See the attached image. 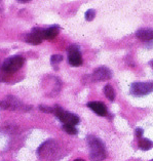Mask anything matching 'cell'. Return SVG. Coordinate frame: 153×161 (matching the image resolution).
Instances as JSON below:
<instances>
[{
	"label": "cell",
	"mask_w": 153,
	"mask_h": 161,
	"mask_svg": "<svg viewBox=\"0 0 153 161\" xmlns=\"http://www.w3.org/2000/svg\"><path fill=\"white\" fill-rule=\"evenodd\" d=\"M74 161H84L83 159H81V158H77V159H75Z\"/></svg>",
	"instance_id": "ffe728a7"
},
{
	"label": "cell",
	"mask_w": 153,
	"mask_h": 161,
	"mask_svg": "<svg viewBox=\"0 0 153 161\" xmlns=\"http://www.w3.org/2000/svg\"><path fill=\"white\" fill-rule=\"evenodd\" d=\"M60 32V27L59 26H52L49 28L42 30V37L43 39H48V40H52V39L56 38V36Z\"/></svg>",
	"instance_id": "8fae6325"
},
{
	"label": "cell",
	"mask_w": 153,
	"mask_h": 161,
	"mask_svg": "<svg viewBox=\"0 0 153 161\" xmlns=\"http://www.w3.org/2000/svg\"><path fill=\"white\" fill-rule=\"evenodd\" d=\"M39 109L41 110L42 112H45V113H54V107H46V106H39Z\"/></svg>",
	"instance_id": "ac0fdd59"
},
{
	"label": "cell",
	"mask_w": 153,
	"mask_h": 161,
	"mask_svg": "<svg viewBox=\"0 0 153 161\" xmlns=\"http://www.w3.org/2000/svg\"><path fill=\"white\" fill-rule=\"evenodd\" d=\"M112 77V72L107 67H99L93 73V78L96 81H105Z\"/></svg>",
	"instance_id": "52a82bcc"
},
{
	"label": "cell",
	"mask_w": 153,
	"mask_h": 161,
	"mask_svg": "<svg viewBox=\"0 0 153 161\" xmlns=\"http://www.w3.org/2000/svg\"><path fill=\"white\" fill-rule=\"evenodd\" d=\"M137 38L142 41L153 40V30L152 29H140L136 32Z\"/></svg>",
	"instance_id": "7c38bea8"
},
{
	"label": "cell",
	"mask_w": 153,
	"mask_h": 161,
	"mask_svg": "<svg viewBox=\"0 0 153 161\" xmlns=\"http://www.w3.org/2000/svg\"><path fill=\"white\" fill-rule=\"evenodd\" d=\"M153 92V82H135L129 87V92L133 96L136 97H142L145 95H148Z\"/></svg>",
	"instance_id": "5b68a950"
},
{
	"label": "cell",
	"mask_w": 153,
	"mask_h": 161,
	"mask_svg": "<svg viewBox=\"0 0 153 161\" xmlns=\"http://www.w3.org/2000/svg\"><path fill=\"white\" fill-rule=\"evenodd\" d=\"M54 114L58 117L61 122L64 123V125H72V126H75V125L79 123V118H78L77 115L66 111V110L61 108L60 106H54Z\"/></svg>",
	"instance_id": "7a4b0ae2"
},
{
	"label": "cell",
	"mask_w": 153,
	"mask_h": 161,
	"mask_svg": "<svg viewBox=\"0 0 153 161\" xmlns=\"http://www.w3.org/2000/svg\"><path fill=\"white\" fill-rule=\"evenodd\" d=\"M63 129H64L67 133H69V135H76L78 132L76 127L72 126V125H63Z\"/></svg>",
	"instance_id": "9a60e30c"
},
{
	"label": "cell",
	"mask_w": 153,
	"mask_h": 161,
	"mask_svg": "<svg viewBox=\"0 0 153 161\" xmlns=\"http://www.w3.org/2000/svg\"><path fill=\"white\" fill-rule=\"evenodd\" d=\"M68 61L69 64L73 67H79L82 65V57L79 48L76 45L70 46L68 49Z\"/></svg>",
	"instance_id": "8992f818"
},
{
	"label": "cell",
	"mask_w": 153,
	"mask_h": 161,
	"mask_svg": "<svg viewBox=\"0 0 153 161\" xmlns=\"http://www.w3.org/2000/svg\"><path fill=\"white\" fill-rule=\"evenodd\" d=\"M152 147H153V143L151 142L150 140H148V139H141L139 141V148L141 149V150L147 151V150H150Z\"/></svg>",
	"instance_id": "5bb4252c"
},
{
	"label": "cell",
	"mask_w": 153,
	"mask_h": 161,
	"mask_svg": "<svg viewBox=\"0 0 153 161\" xmlns=\"http://www.w3.org/2000/svg\"><path fill=\"white\" fill-rule=\"evenodd\" d=\"M43 40L42 37V30L39 28H34L31 33H29L26 36V42L30 43V44L37 45L39 43H41Z\"/></svg>",
	"instance_id": "ba28073f"
},
{
	"label": "cell",
	"mask_w": 153,
	"mask_h": 161,
	"mask_svg": "<svg viewBox=\"0 0 153 161\" xmlns=\"http://www.w3.org/2000/svg\"><path fill=\"white\" fill-rule=\"evenodd\" d=\"M20 106H21L20 101L14 97H7L5 100L0 102V108L4 110H14L20 108Z\"/></svg>",
	"instance_id": "9c48e42d"
},
{
	"label": "cell",
	"mask_w": 153,
	"mask_h": 161,
	"mask_svg": "<svg viewBox=\"0 0 153 161\" xmlns=\"http://www.w3.org/2000/svg\"><path fill=\"white\" fill-rule=\"evenodd\" d=\"M62 61H63V57L61 54H54V56H52V58H50V63H52V65L54 66L60 64Z\"/></svg>",
	"instance_id": "2e32d148"
},
{
	"label": "cell",
	"mask_w": 153,
	"mask_h": 161,
	"mask_svg": "<svg viewBox=\"0 0 153 161\" xmlns=\"http://www.w3.org/2000/svg\"><path fill=\"white\" fill-rule=\"evenodd\" d=\"M88 146L89 149V158L92 161H102L106 158L105 145L99 137L95 136H88Z\"/></svg>",
	"instance_id": "6da1fadb"
},
{
	"label": "cell",
	"mask_w": 153,
	"mask_h": 161,
	"mask_svg": "<svg viewBox=\"0 0 153 161\" xmlns=\"http://www.w3.org/2000/svg\"><path fill=\"white\" fill-rule=\"evenodd\" d=\"M58 153V144L53 140L43 143L38 149V155L42 159H50Z\"/></svg>",
	"instance_id": "277c9868"
},
{
	"label": "cell",
	"mask_w": 153,
	"mask_h": 161,
	"mask_svg": "<svg viewBox=\"0 0 153 161\" xmlns=\"http://www.w3.org/2000/svg\"><path fill=\"white\" fill-rule=\"evenodd\" d=\"M143 135V129L142 128H137L136 129V136L138 137H141Z\"/></svg>",
	"instance_id": "d6986e66"
},
{
	"label": "cell",
	"mask_w": 153,
	"mask_h": 161,
	"mask_svg": "<svg viewBox=\"0 0 153 161\" xmlns=\"http://www.w3.org/2000/svg\"><path fill=\"white\" fill-rule=\"evenodd\" d=\"M103 92H104V95L107 97V99L108 100H110V101H114L115 100V90L114 88L112 87V86L110 84H107V85H105V87L103 88Z\"/></svg>",
	"instance_id": "4fadbf2b"
},
{
	"label": "cell",
	"mask_w": 153,
	"mask_h": 161,
	"mask_svg": "<svg viewBox=\"0 0 153 161\" xmlns=\"http://www.w3.org/2000/svg\"><path fill=\"white\" fill-rule=\"evenodd\" d=\"M150 65H151V66H152V67H153V60H152V61H151V62H150Z\"/></svg>",
	"instance_id": "44dd1931"
},
{
	"label": "cell",
	"mask_w": 153,
	"mask_h": 161,
	"mask_svg": "<svg viewBox=\"0 0 153 161\" xmlns=\"http://www.w3.org/2000/svg\"><path fill=\"white\" fill-rule=\"evenodd\" d=\"M96 17V11L94 9H88L85 13V19L86 21H93Z\"/></svg>",
	"instance_id": "e0dca14e"
},
{
	"label": "cell",
	"mask_w": 153,
	"mask_h": 161,
	"mask_svg": "<svg viewBox=\"0 0 153 161\" xmlns=\"http://www.w3.org/2000/svg\"><path fill=\"white\" fill-rule=\"evenodd\" d=\"M88 107H89L94 112L100 116H106L107 115V108L106 106L101 103V102H91L88 104Z\"/></svg>",
	"instance_id": "30bf717a"
},
{
	"label": "cell",
	"mask_w": 153,
	"mask_h": 161,
	"mask_svg": "<svg viewBox=\"0 0 153 161\" xmlns=\"http://www.w3.org/2000/svg\"><path fill=\"white\" fill-rule=\"evenodd\" d=\"M25 63V58L21 56H14L6 58L2 65V69L5 73H14L22 68Z\"/></svg>",
	"instance_id": "3957f363"
}]
</instances>
